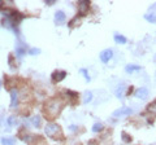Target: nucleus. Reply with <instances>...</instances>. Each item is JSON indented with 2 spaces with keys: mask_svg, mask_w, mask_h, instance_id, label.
Wrapping results in <instances>:
<instances>
[{
  "mask_svg": "<svg viewBox=\"0 0 156 145\" xmlns=\"http://www.w3.org/2000/svg\"><path fill=\"white\" fill-rule=\"evenodd\" d=\"M62 108H64V101L60 97H52L48 100L44 105V113L47 114V117L55 118L60 114Z\"/></svg>",
  "mask_w": 156,
  "mask_h": 145,
  "instance_id": "1",
  "label": "nucleus"
},
{
  "mask_svg": "<svg viewBox=\"0 0 156 145\" xmlns=\"http://www.w3.org/2000/svg\"><path fill=\"white\" fill-rule=\"evenodd\" d=\"M44 133H46V136L55 139L58 133H61V128H60V126H58L57 123L50 122V123L46 124V127H44Z\"/></svg>",
  "mask_w": 156,
  "mask_h": 145,
  "instance_id": "2",
  "label": "nucleus"
},
{
  "mask_svg": "<svg viewBox=\"0 0 156 145\" xmlns=\"http://www.w3.org/2000/svg\"><path fill=\"white\" fill-rule=\"evenodd\" d=\"M133 114V109L129 108V106H121V108L116 109L113 113H112V117L113 118H122V117H128V115Z\"/></svg>",
  "mask_w": 156,
  "mask_h": 145,
  "instance_id": "3",
  "label": "nucleus"
},
{
  "mask_svg": "<svg viewBox=\"0 0 156 145\" xmlns=\"http://www.w3.org/2000/svg\"><path fill=\"white\" fill-rule=\"evenodd\" d=\"M9 95H11V108L14 109L18 106V101H20V91L17 88H12L9 91Z\"/></svg>",
  "mask_w": 156,
  "mask_h": 145,
  "instance_id": "4",
  "label": "nucleus"
},
{
  "mask_svg": "<svg viewBox=\"0 0 156 145\" xmlns=\"http://www.w3.org/2000/svg\"><path fill=\"white\" fill-rule=\"evenodd\" d=\"M66 78V71L64 70H55L51 74V79L53 83H58V82H62Z\"/></svg>",
  "mask_w": 156,
  "mask_h": 145,
  "instance_id": "5",
  "label": "nucleus"
},
{
  "mask_svg": "<svg viewBox=\"0 0 156 145\" xmlns=\"http://www.w3.org/2000/svg\"><path fill=\"white\" fill-rule=\"evenodd\" d=\"M99 57H100V61L103 62V64H108V62L112 60V57H113V49L108 48V49L101 51Z\"/></svg>",
  "mask_w": 156,
  "mask_h": 145,
  "instance_id": "6",
  "label": "nucleus"
},
{
  "mask_svg": "<svg viewBox=\"0 0 156 145\" xmlns=\"http://www.w3.org/2000/svg\"><path fill=\"white\" fill-rule=\"evenodd\" d=\"M90 9V2L89 0H82V2L78 3V11H80V16H85L87 14Z\"/></svg>",
  "mask_w": 156,
  "mask_h": 145,
  "instance_id": "7",
  "label": "nucleus"
},
{
  "mask_svg": "<svg viewBox=\"0 0 156 145\" xmlns=\"http://www.w3.org/2000/svg\"><path fill=\"white\" fill-rule=\"evenodd\" d=\"M148 95H150V92H148V89L146 88V87H140V88L135 89V92H134V96L136 99H139V100H146L148 97Z\"/></svg>",
  "mask_w": 156,
  "mask_h": 145,
  "instance_id": "8",
  "label": "nucleus"
},
{
  "mask_svg": "<svg viewBox=\"0 0 156 145\" xmlns=\"http://www.w3.org/2000/svg\"><path fill=\"white\" fill-rule=\"evenodd\" d=\"M142 70V66L140 65H135V64H129L125 66V71L128 72V74H133L135 71H140Z\"/></svg>",
  "mask_w": 156,
  "mask_h": 145,
  "instance_id": "9",
  "label": "nucleus"
},
{
  "mask_svg": "<svg viewBox=\"0 0 156 145\" xmlns=\"http://www.w3.org/2000/svg\"><path fill=\"white\" fill-rule=\"evenodd\" d=\"M2 145H16V137L13 136H3L0 139Z\"/></svg>",
  "mask_w": 156,
  "mask_h": 145,
  "instance_id": "10",
  "label": "nucleus"
},
{
  "mask_svg": "<svg viewBox=\"0 0 156 145\" xmlns=\"http://www.w3.org/2000/svg\"><path fill=\"white\" fill-rule=\"evenodd\" d=\"M65 20H66V16L62 11H57L55 13V22L56 23H58V25H60V23H64Z\"/></svg>",
  "mask_w": 156,
  "mask_h": 145,
  "instance_id": "11",
  "label": "nucleus"
},
{
  "mask_svg": "<svg viewBox=\"0 0 156 145\" xmlns=\"http://www.w3.org/2000/svg\"><path fill=\"white\" fill-rule=\"evenodd\" d=\"M125 89H126V84H125V83H121L119 87H117V89L115 91L116 97L122 99V97H124V93H125Z\"/></svg>",
  "mask_w": 156,
  "mask_h": 145,
  "instance_id": "12",
  "label": "nucleus"
},
{
  "mask_svg": "<svg viewBox=\"0 0 156 145\" xmlns=\"http://www.w3.org/2000/svg\"><path fill=\"white\" fill-rule=\"evenodd\" d=\"M66 95H68V97H69V103H70L72 105H76V104H77V100H78V93H76V92H73V91L68 89V91H66Z\"/></svg>",
  "mask_w": 156,
  "mask_h": 145,
  "instance_id": "13",
  "label": "nucleus"
},
{
  "mask_svg": "<svg viewBox=\"0 0 156 145\" xmlns=\"http://www.w3.org/2000/svg\"><path fill=\"white\" fill-rule=\"evenodd\" d=\"M26 55V47L22 46L21 43H18L17 47H16V56L17 57H22Z\"/></svg>",
  "mask_w": 156,
  "mask_h": 145,
  "instance_id": "14",
  "label": "nucleus"
},
{
  "mask_svg": "<svg viewBox=\"0 0 156 145\" xmlns=\"http://www.w3.org/2000/svg\"><path fill=\"white\" fill-rule=\"evenodd\" d=\"M113 39H115V43H117V44H126V43H128L126 36L121 35V34H115Z\"/></svg>",
  "mask_w": 156,
  "mask_h": 145,
  "instance_id": "15",
  "label": "nucleus"
},
{
  "mask_svg": "<svg viewBox=\"0 0 156 145\" xmlns=\"http://www.w3.org/2000/svg\"><path fill=\"white\" fill-rule=\"evenodd\" d=\"M31 124L34 126V127H37L39 128L42 126V118H41V115H34V117H31Z\"/></svg>",
  "mask_w": 156,
  "mask_h": 145,
  "instance_id": "16",
  "label": "nucleus"
},
{
  "mask_svg": "<svg viewBox=\"0 0 156 145\" xmlns=\"http://www.w3.org/2000/svg\"><path fill=\"white\" fill-rule=\"evenodd\" d=\"M144 20L147 22H151V23H156V13L151 12V13L144 14Z\"/></svg>",
  "mask_w": 156,
  "mask_h": 145,
  "instance_id": "17",
  "label": "nucleus"
},
{
  "mask_svg": "<svg viewBox=\"0 0 156 145\" xmlns=\"http://www.w3.org/2000/svg\"><path fill=\"white\" fill-rule=\"evenodd\" d=\"M92 132H94V133H98V132H101V131H103V130H104V126L103 124H101L100 122H96L94 126H92Z\"/></svg>",
  "mask_w": 156,
  "mask_h": 145,
  "instance_id": "18",
  "label": "nucleus"
},
{
  "mask_svg": "<svg viewBox=\"0 0 156 145\" xmlns=\"http://www.w3.org/2000/svg\"><path fill=\"white\" fill-rule=\"evenodd\" d=\"M7 123L9 127H13V126H16L17 124V117L16 115H9L8 119H7Z\"/></svg>",
  "mask_w": 156,
  "mask_h": 145,
  "instance_id": "19",
  "label": "nucleus"
},
{
  "mask_svg": "<svg viewBox=\"0 0 156 145\" xmlns=\"http://www.w3.org/2000/svg\"><path fill=\"white\" fill-rule=\"evenodd\" d=\"M121 140H122L125 144H130L131 143V136L129 133H126L125 131H122V132H121Z\"/></svg>",
  "mask_w": 156,
  "mask_h": 145,
  "instance_id": "20",
  "label": "nucleus"
},
{
  "mask_svg": "<svg viewBox=\"0 0 156 145\" xmlns=\"http://www.w3.org/2000/svg\"><path fill=\"white\" fill-rule=\"evenodd\" d=\"M92 100V92L91 91H86L83 93V104H89Z\"/></svg>",
  "mask_w": 156,
  "mask_h": 145,
  "instance_id": "21",
  "label": "nucleus"
},
{
  "mask_svg": "<svg viewBox=\"0 0 156 145\" xmlns=\"http://www.w3.org/2000/svg\"><path fill=\"white\" fill-rule=\"evenodd\" d=\"M80 71L82 72V75H83V78H85L86 82H90V80H91V76L89 75V71H87L86 69H81Z\"/></svg>",
  "mask_w": 156,
  "mask_h": 145,
  "instance_id": "22",
  "label": "nucleus"
},
{
  "mask_svg": "<svg viewBox=\"0 0 156 145\" xmlns=\"http://www.w3.org/2000/svg\"><path fill=\"white\" fill-rule=\"evenodd\" d=\"M39 53H41V49H39V48H30V49H29V55H31V56L39 55Z\"/></svg>",
  "mask_w": 156,
  "mask_h": 145,
  "instance_id": "23",
  "label": "nucleus"
},
{
  "mask_svg": "<svg viewBox=\"0 0 156 145\" xmlns=\"http://www.w3.org/2000/svg\"><path fill=\"white\" fill-rule=\"evenodd\" d=\"M148 110H150V112H152V113H156V100H155V101H152V103L150 104Z\"/></svg>",
  "mask_w": 156,
  "mask_h": 145,
  "instance_id": "24",
  "label": "nucleus"
},
{
  "mask_svg": "<svg viewBox=\"0 0 156 145\" xmlns=\"http://www.w3.org/2000/svg\"><path fill=\"white\" fill-rule=\"evenodd\" d=\"M46 4H48V5H53V4H55V0H46Z\"/></svg>",
  "mask_w": 156,
  "mask_h": 145,
  "instance_id": "25",
  "label": "nucleus"
},
{
  "mask_svg": "<svg viewBox=\"0 0 156 145\" xmlns=\"http://www.w3.org/2000/svg\"><path fill=\"white\" fill-rule=\"evenodd\" d=\"M87 145H98V144H96L95 141H90V143H89V144H87Z\"/></svg>",
  "mask_w": 156,
  "mask_h": 145,
  "instance_id": "26",
  "label": "nucleus"
},
{
  "mask_svg": "<svg viewBox=\"0 0 156 145\" xmlns=\"http://www.w3.org/2000/svg\"><path fill=\"white\" fill-rule=\"evenodd\" d=\"M3 5V2H0V7H2Z\"/></svg>",
  "mask_w": 156,
  "mask_h": 145,
  "instance_id": "27",
  "label": "nucleus"
},
{
  "mask_svg": "<svg viewBox=\"0 0 156 145\" xmlns=\"http://www.w3.org/2000/svg\"><path fill=\"white\" fill-rule=\"evenodd\" d=\"M0 88H2V80H0Z\"/></svg>",
  "mask_w": 156,
  "mask_h": 145,
  "instance_id": "28",
  "label": "nucleus"
},
{
  "mask_svg": "<svg viewBox=\"0 0 156 145\" xmlns=\"http://www.w3.org/2000/svg\"><path fill=\"white\" fill-rule=\"evenodd\" d=\"M0 124H2V118H0Z\"/></svg>",
  "mask_w": 156,
  "mask_h": 145,
  "instance_id": "29",
  "label": "nucleus"
}]
</instances>
